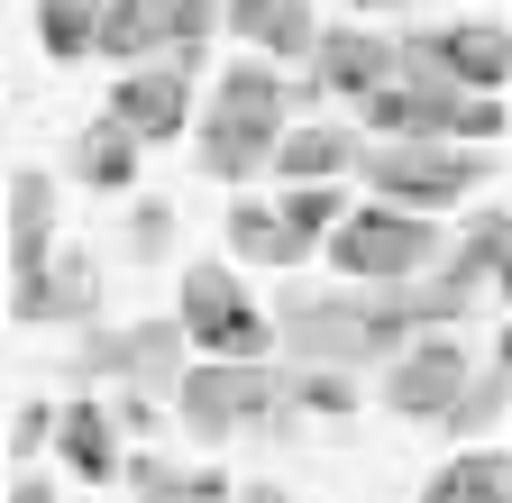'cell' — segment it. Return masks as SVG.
<instances>
[{
	"instance_id": "cell-1",
	"label": "cell",
	"mask_w": 512,
	"mask_h": 503,
	"mask_svg": "<svg viewBox=\"0 0 512 503\" xmlns=\"http://www.w3.org/2000/svg\"><path fill=\"white\" fill-rule=\"evenodd\" d=\"M366 129L375 138H439V147H494L512 129V110H503V92H467L448 74H412L403 65L366 101Z\"/></svg>"
},
{
	"instance_id": "cell-2",
	"label": "cell",
	"mask_w": 512,
	"mask_h": 503,
	"mask_svg": "<svg viewBox=\"0 0 512 503\" xmlns=\"http://www.w3.org/2000/svg\"><path fill=\"white\" fill-rule=\"evenodd\" d=\"M275 412H293V375L284 357H202L174 394V421L192 439H238V430H266Z\"/></svg>"
},
{
	"instance_id": "cell-3",
	"label": "cell",
	"mask_w": 512,
	"mask_h": 503,
	"mask_svg": "<svg viewBox=\"0 0 512 503\" xmlns=\"http://www.w3.org/2000/svg\"><path fill=\"white\" fill-rule=\"evenodd\" d=\"M494 174L485 147H439V138H375L366 147V193L375 202H403V211H458L476 183Z\"/></svg>"
},
{
	"instance_id": "cell-4",
	"label": "cell",
	"mask_w": 512,
	"mask_h": 503,
	"mask_svg": "<svg viewBox=\"0 0 512 503\" xmlns=\"http://www.w3.org/2000/svg\"><path fill=\"white\" fill-rule=\"evenodd\" d=\"M174 293H183L174 311H183V330H192V348H202V357H275V348H284V330L247 302L238 257H202V266H183Z\"/></svg>"
},
{
	"instance_id": "cell-5",
	"label": "cell",
	"mask_w": 512,
	"mask_h": 503,
	"mask_svg": "<svg viewBox=\"0 0 512 503\" xmlns=\"http://www.w3.org/2000/svg\"><path fill=\"white\" fill-rule=\"evenodd\" d=\"M430 257H439V220L403 211V202H357L330 238V266L348 284H412Z\"/></svg>"
},
{
	"instance_id": "cell-6",
	"label": "cell",
	"mask_w": 512,
	"mask_h": 503,
	"mask_svg": "<svg viewBox=\"0 0 512 503\" xmlns=\"http://www.w3.org/2000/svg\"><path fill=\"white\" fill-rule=\"evenodd\" d=\"M220 28H229V0H110L101 55L110 65H156V55L211 46Z\"/></svg>"
},
{
	"instance_id": "cell-7",
	"label": "cell",
	"mask_w": 512,
	"mask_h": 503,
	"mask_svg": "<svg viewBox=\"0 0 512 503\" xmlns=\"http://www.w3.org/2000/svg\"><path fill=\"white\" fill-rule=\"evenodd\" d=\"M467 385H476L467 330H421L394 366H384V412H394V421H448Z\"/></svg>"
},
{
	"instance_id": "cell-8",
	"label": "cell",
	"mask_w": 512,
	"mask_h": 503,
	"mask_svg": "<svg viewBox=\"0 0 512 503\" xmlns=\"http://www.w3.org/2000/svg\"><path fill=\"white\" fill-rule=\"evenodd\" d=\"M403 65L412 74H448V83H467V92H503L512 83V28H494V19L403 28Z\"/></svg>"
},
{
	"instance_id": "cell-9",
	"label": "cell",
	"mask_w": 512,
	"mask_h": 503,
	"mask_svg": "<svg viewBox=\"0 0 512 503\" xmlns=\"http://www.w3.org/2000/svg\"><path fill=\"white\" fill-rule=\"evenodd\" d=\"M92 311H101V275H92L83 247H55L37 275H10V321L19 330H55V321L92 330Z\"/></svg>"
},
{
	"instance_id": "cell-10",
	"label": "cell",
	"mask_w": 512,
	"mask_h": 503,
	"mask_svg": "<svg viewBox=\"0 0 512 503\" xmlns=\"http://www.w3.org/2000/svg\"><path fill=\"white\" fill-rule=\"evenodd\" d=\"M110 119H128V129H138L147 147H174L183 129H192V74L183 65H128L119 83H110Z\"/></svg>"
},
{
	"instance_id": "cell-11",
	"label": "cell",
	"mask_w": 512,
	"mask_h": 503,
	"mask_svg": "<svg viewBox=\"0 0 512 503\" xmlns=\"http://www.w3.org/2000/svg\"><path fill=\"white\" fill-rule=\"evenodd\" d=\"M311 74L330 83V101H357V110H366L384 83L403 74V37H384V28H357V19H348V28H330V37H320Z\"/></svg>"
},
{
	"instance_id": "cell-12",
	"label": "cell",
	"mask_w": 512,
	"mask_h": 503,
	"mask_svg": "<svg viewBox=\"0 0 512 503\" xmlns=\"http://www.w3.org/2000/svg\"><path fill=\"white\" fill-rule=\"evenodd\" d=\"M275 147H284L275 119H238V110H202V129H192V165L211 183H229V193H247L256 174H275Z\"/></svg>"
},
{
	"instance_id": "cell-13",
	"label": "cell",
	"mask_w": 512,
	"mask_h": 503,
	"mask_svg": "<svg viewBox=\"0 0 512 503\" xmlns=\"http://www.w3.org/2000/svg\"><path fill=\"white\" fill-rule=\"evenodd\" d=\"M229 37L256 46V55H275V65H311L330 28L311 19V0H229Z\"/></svg>"
},
{
	"instance_id": "cell-14",
	"label": "cell",
	"mask_w": 512,
	"mask_h": 503,
	"mask_svg": "<svg viewBox=\"0 0 512 503\" xmlns=\"http://www.w3.org/2000/svg\"><path fill=\"white\" fill-rule=\"evenodd\" d=\"M55 458H64V476H74V485H119V476H128L119 412H101V403H64V421H55Z\"/></svg>"
},
{
	"instance_id": "cell-15",
	"label": "cell",
	"mask_w": 512,
	"mask_h": 503,
	"mask_svg": "<svg viewBox=\"0 0 512 503\" xmlns=\"http://www.w3.org/2000/svg\"><path fill=\"white\" fill-rule=\"evenodd\" d=\"M503 257H512V211H476V220H467V238L439 257V284L476 311V302L503 284Z\"/></svg>"
},
{
	"instance_id": "cell-16",
	"label": "cell",
	"mask_w": 512,
	"mask_h": 503,
	"mask_svg": "<svg viewBox=\"0 0 512 503\" xmlns=\"http://www.w3.org/2000/svg\"><path fill=\"white\" fill-rule=\"evenodd\" d=\"M192 357V330H183V311H174V321H138V330H128V394H147V403H174L183 394V366Z\"/></svg>"
},
{
	"instance_id": "cell-17",
	"label": "cell",
	"mask_w": 512,
	"mask_h": 503,
	"mask_svg": "<svg viewBox=\"0 0 512 503\" xmlns=\"http://www.w3.org/2000/svg\"><path fill=\"white\" fill-rule=\"evenodd\" d=\"M348 165H366V138H348L339 119H293L284 147H275V174L284 183H339Z\"/></svg>"
},
{
	"instance_id": "cell-18",
	"label": "cell",
	"mask_w": 512,
	"mask_h": 503,
	"mask_svg": "<svg viewBox=\"0 0 512 503\" xmlns=\"http://www.w3.org/2000/svg\"><path fill=\"white\" fill-rule=\"evenodd\" d=\"M55 257V174L19 165L10 174V275H37Z\"/></svg>"
},
{
	"instance_id": "cell-19",
	"label": "cell",
	"mask_w": 512,
	"mask_h": 503,
	"mask_svg": "<svg viewBox=\"0 0 512 503\" xmlns=\"http://www.w3.org/2000/svg\"><path fill=\"white\" fill-rule=\"evenodd\" d=\"M138 156H147V138L128 129V119H92V129L74 138V156H64V174L74 183H92V193H128V183H138Z\"/></svg>"
},
{
	"instance_id": "cell-20",
	"label": "cell",
	"mask_w": 512,
	"mask_h": 503,
	"mask_svg": "<svg viewBox=\"0 0 512 503\" xmlns=\"http://www.w3.org/2000/svg\"><path fill=\"white\" fill-rule=\"evenodd\" d=\"M211 110H238V119H275V129H293V83H284L275 55H256V46H247L238 65H220Z\"/></svg>"
},
{
	"instance_id": "cell-21",
	"label": "cell",
	"mask_w": 512,
	"mask_h": 503,
	"mask_svg": "<svg viewBox=\"0 0 512 503\" xmlns=\"http://www.w3.org/2000/svg\"><path fill=\"white\" fill-rule=\"evenodd\" d=\"M229 257H238V266H302L311 247L293 238L284 202H256V193H238V202H229Z\"/></svg>"
},
{
	"instance_id": "cell-22",
	"label": "cell",
	"mask_w": 512,
	"mask_h": 503,
	"mask_svg": "<svg viewBox=\"0 0 512 503\" xmlns=\"http://www.w3.org/2000/svg\"><path fill=\"white\" fill-rule=\"evenodd\" d=\"M101 28H110V0H37V46L55 55V65L101 55Z\"/></svg>"
},
{
	"instance_id": "cell-23",
	"label": "cell",
	"mask_w": 512,
	"mask_h": 503,
	"mask_svg": "<svg viewBox=\"0 0 512 503\" xmlns=\"http://www.w3.org/2000/svg\"><path fill=\"white\" fill-rule=\"evenodd\" d=\"M284 375H293V412H302V421H311V412H320V421H348V412L366 403L357 366H293V357H284Z\"/></svg>"
},
{
	"instance_id": "cell-24",
	"label": "cell",
	"mask_w": 512,
	"mask_h": 503,
	"mask_svg": "<svg viewBox=\"0 0 512 503\" xmlns=\"http://www.w3.org/2000/svg\"><path fill=\"white\" fill-rule=\"evenodd\" d=\"M284 220H293L302 247H330L339 220H348V193H339V183H293V193H284Z\"/></svg>"
},
{
	"instance_id": "cell-25",
	"label": "cell",
	"mask_w": 512,
	"mask_h": 503,
	"mask_svg": "<svg viewBox=\"0 0 512 503\" xmlns=\"http://www.w3.org/2000/svg\"><path fill=\"white\" fill-rule=\"evenodd\" d=\"M192 476H202V467H174V458H156V449H138V458H128V494H138V503H202V494H192Z\"/></svg>"
},
{
	"instance_id": "cell-26",
	"label": "cell",
	"mask_w": 512,
	"mask_h": 503,
	"mask_svg": "<svg viewBox=\"0 0 512 503\" xmlns=\"http://www.w3.org/2000/svg\"><path fill=\"white\" fill-rule=\"evenodd\" d=\"M503 403H512V366H476V385L458 394V412H448V439H476Z\"/></svg>"
},
{
	"instance_id": "cell-27",
	"label": "cell",
	"mask_w": 512,
	"mask_h": 503,
	"mask_svg": "<svg viewBox=\"0 0 512 503\" xmlns=\"http://www.w3.org/2000/svg\"><path fill=\"white\" fill-rule=\"evenodd\" d=\"M55 421H64V403H19L10 412V467H28V458L55 449Z\"/></svg>"
},
{
	"instance_id": "cell-28",
	"label": "cell",
	"mask_w": 512,
	"mask_h": 503,
	"mask_svg": "<svg viewBox=\"0 0 512 503\" xmlns=\"http://www.w3.org/2000/svg\"><path fill=\"white\" fill-rule=\"evenodd\" d=\"M74 375H92V385H128V330H101V321H92Z\"/></svg>"
},
{
	"instance_id": "cell-29",
	"label": "cell",
	"mask_w": 512,
	"mask_h": 503,
	"mask_svg": "<svg viewBox=\"0 0 512 503\" xmlns=\"http://www.w3.org/2000/svg\"><path fill=\"white\" fill-rule=\"evenodd\" d=\"M165 238H174V202H138L128 211V247H138V257H165Z\"/></svg>"
},
{
	"instance_id": "cell-30",
	"label": "cell",
	"mask_w": 512,
	"mask_h": 503,
	"mask_svg": "<svg viewBox=\"0 0 512 503\" xmlns=\"http://www.w3.org/2000/svg\"><path fill=\"white\" fill-rule=\"evenodd\" d=\"M10 503H64V494H55L37 467H10Z\"/></svg>"
},
{
	"instance_id": "cell-31",
	"label": "cell",
	"mask_w": 512,
	"mask_h": 503,
	"mask_svg": "<svg viewBox=\"0 0 512 503\" xmlns=\"http://www.w3.org/2000/svg\"><path fill=\"white\" fill-rule=\"evenodd\" d=\"M238 503H302V494H284V485H238Z\"/></svg>"
},
{
	"instance_id": "cell-32",
	"label": "cell",
	"mask_w": 512,
	"mask_h": 503,
	"mask_svg": "<svg viewBox=\"0 0 512 503\" xmlns=\"http://www.w3.org/2000/svg\"><path fill=\"white\" fill-rule=\"evenodd\" d=\"M494 366H512V321H503V339H494Z\"/></svg>"
},
{
	"instance_id": "cell-33",
	"label": "cell",
	"mask_w": 512,
	"mask_h": 503,
	"mask_svg": "<svg viewBox=\"0 0 512 503\" xmlns=\"http://www.w3.org/2000/svg\"><path fill=\"white\" fill-rule=\"evenodd\" d=\"M494 293H503V302H512V257H503V284H494Z\"/></svg>"
},
{
	"instance_id": "cell-34",
	"label": "cell",
	"mask_w": 512,
	"mask_h": 503,
	"mask_svg": "<svg viewBox=\"0 0 512 503\" xmlns=\"http://www.w3.org/2000/svg\"><path fill=\"white\" fill-rule=\"evenodd\" d=\"M348 10H375V0H348Z\"/></svg>"
}]
</instances>
